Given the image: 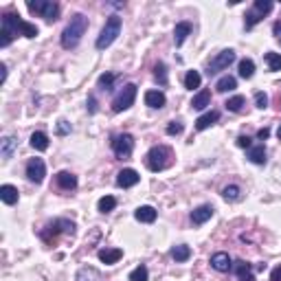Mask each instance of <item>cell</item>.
I'll return each instance as SVG.
<instances>
[{
  "label": "cell",
  "mask_w": 281,
  "mask_h": 281,
  "mask_svg": "<svg viewBox=\"0 0 281 281\" xmlns=\"http://www.w3.org/2000/svg\"><path fill=\"white\" fill-rule=\"evenodd\" d=\"M40 29L35 24L22 20L18 13L7 11L2 13V29H0V46H9L15 35H24V38H38Z\"/></svg>",
  "instance_id": "6da1fadb"
},
{
  "label": "cell",
  "mask_w": 281,
  "mask_h": 281,
  "mask_svg": "<svg viewBox=\"0 0 281 281\" xmlns=\"http://www.w3.org/2000/svg\"><path fill=\"white\" fill-rule=\"evenodd\" d=\"M86 29H88V18L84 13H75L71 18V22H68V26L64 29V33H62V46H64L66 51L75 49L79 42H82Z\"/></svg>",
  "instance_id": "7a4b0ae2"
},
{
  "label": "cell",
  "mask_w": 281,
  "mask_h": 281,
  "mask_svg": "<svg viewBox=\"0 0 281 281\" xmlns=\"http://www.w3.org/2000/svg\"><path fill=\"white\" fill-rule=\"evenodd\" d=\"M121 18L116 13H112L108 20H105V24H103V29H101V33H99V38L97 42H94V46H97L99 51H103V49H108L112 42L119 38V33H121Z\"/></svg>",
  "instance_id": "3957f363"
},
{
  "label": "cell",
  "mask_w": 281,
  "mask_h": 281,
  "mask_svg": "<svg viewBox=\"0 0 281 281\" xmlns=\"http://www.w3.org/2000/svg\"><path fill=\"white\" fill-rule=\"evenodd\" d=\"M145 163H147V169H150V172H156V174L163 172V169H167L169 163H172V150H169L167 145L152 147L145 156Z\"/></svg>",
  "instance_id": "277c9868"
},
{
  "label": "cell",
  "mask_w": 281,
  "mask_h": 281,
  "mask_svg": "<svg viewBox=\"0 0 281 281\" xmlns=\"http://www.w3.org/2000/svg\"><path fill=\"white\" fill-rule=\"evenodd\" d=\"M60 233H75V222L73 220H66V217H57V220H53L51 224H46L44 229H42V240H44L46 244H51V242H55L57 240V235Z\"/></svg>",
  "instance_id": "5b68a950"
},
{
  "label": "cell",
  "mask_w": 281,
  "mask_h": 281,
  "mask_svg": "<svg viewBox=\"0 0 281 281\" xmlns=\"http://www.w3.org/2000/svg\"><path fill=\"white\" fill-rule=\"evenodd\" d=\"M26 7H29L31 13L42 15V18L49 20V22H55V20L60 18V4L53 2V0H29Z\"/></svg>",
  "instance_id": "8992f818"
},
{
  "label": "cell",
  "mask_w": 281,
  "mask_h": 281,
  "mask_svg": "<svg viewBox=\"0 0 281 281\" xmlns=\"http://www.w3.org/2000/svg\"><path fill=\"white\" fill-rule=\"evenodd\" d=\"M275 4L270 2V0H255L253 2V9L251 11H246V20H244V24H246V29H253L257 22H262L264 15H268L273 11Z\"/></svg>",
  "instance_id": "52a82bcc"
},
{
  "label": "cell",
  "mask_w": 281,
  "mask_h": 281,
  "mask_svg": "<svg viewBox=\"0 0 281 281\" xmlns=\"http://www.w3.org/2000/svg\"><path fill=\"white\" fill-rule=\"evenodd\" d=\"M134 99H136V86H134V84H125L123 90H121V93L114 97L112 110H114V112H123V110H128V108L134 105Z\"/></svg>",
  "instance_id": "ba28073f"
},
{
  "label": "cell",
  "mask_w": 281,
  "mask_h": 281,
  "mask_svg": "<svg viewBox=\"0 0 281 281\" xmlns=\"http://www.w3.org/2000/svg\"><path fill=\"white\" fill-rule=\"evenodd\" d=\"M112 152L116 158H130L134 152V136L132 134H116L112 139Z\"/></svg>",
  "instance_id": "9c48e42d"
},
{
  "label": "cell",
  "mask_w": 281,
  "mask_h": 281,
  "mask_svg": "<svg viewBox=\"0 0 281 281\" xmlns=\"http://www.w3.org/2000/svg\"><path fill=\"white\" fill-rule=\"evenodd\" d=\"M233 62H235V51L233 49H224V51H220L217 55L211 60V64H209V75H217L220 71H226Z\"/></svg>",
  "instance_id": "30bf717a"
},
{
  "label": "cell",
  "mask_w": 281,
  "mask_h": 281,
  "mask_svg": "<svg viewBox=\"0 0 281 281\" xmlns=\"http://www.w3.org/2000/svg\"><path fill=\"white\" fill-rule=\"evenodd\" d=\"M46 176V165L42 158H31L29 163H26V178L31 180V183L40 185L42 180Z\"/></svg>",
  "instance_id": "8fae6325"
},
{
  "label": "cell",
  "mask_w": 281,
  "mask_h": 281,
  "mask_svg": "<svg viewBox=\"0 0 281 281\" xmlns=\"http://www.w3.org/2000/svg\"><path fill=\"white\" fill-rule=\"evenodd\" d=\"M139 172L136 169H123V172H119V176H116V187H121V189H130V187H134V185H139Z\"/></svg>",
  "instance_id": "7c38bea8"
},
{
  "label": "cell",
  "mask_w": 281,
  "mask_h": 281,
  "mask_svg": "<svg viewBox=\"0 0 281 281\" xmlns=\"http://www.w3.org/2000/svg\"><path fill=\"white\" fill-rule=\"evenodd\" d=\"M213 206L211 204H202V206H198V209H193L191 211V222L195 226H200V224H204V222H209L211 217H213Z\"/></svg>",
  "instance_id": "4fadbf2b"
},
{
  "label": "cell",
  "mask_w": 281,
  "mask_h": 281,
  "mask_svg": "<svg viewBox=\"0 0 281 281\" xmlns=\"http://www.w3.org/2000/svg\"><path fill=\"white\" fill-rule=\"evenodd\" d=\"M211 268H215L217 273H229V270L233 268L229 253H215V255L211 257Z\"/></svg>",
  "instance_id": "5bb4252c"
},
{
  "label": "cell",
  "mask_w": 281,
  "mask_h": 281,
  "mask_svg": "<svg viewBox=\"0 0 281 281\" xmlns=\"http://www.w3.org/2000/svg\"><path fill=\"white\" fill-rule=\"evenodd\" d=\"M55 183L60 189H64V191H73V189H77V176L71 172H60L55 176Z\"/></svg>",
  "instance_id": "9a60e30c"
},
{
  "label": "cell",
  "mask_w": 281,
  "mask_h": 281,
  "mask_svg": "<svg viewBox=\"0 0 281 281\" xmlns=\"http://www.w3.org/2000/svg\"><path fill=\"white\" fill-rule=\"evenodd\" d=\"M15 150H18V136L9 134V136H4V139L0 141V154H2L4 161H9Z\"/></svg>",
  "instance_id": "2e32d148"
},
{
  "label": "cell",
  "mask_w": 281,
  "mask_h": 281,
  "mask_svg": "<svg viewBox=\"0 0 281 281\" xmlns=\"http://www.w3.org/2000/svg\"><path fill=\"white\" fill-rule=\"evenodd\" d=\"M145 103L150 105V108L161 110L163 105L167 103V97H165V93H161V90H147L145 93Z\"/></svg>",
  "instance_id": "e0dca14e"
},
{
  "label": "cell",
  "mask_w": 281,
  "mask_h": 281,
  "mask_svg": "<svg viewBox=\"0 0 281 281\" xmlns=\"http://www.w3.org/2000/svg\"><path fill=\"white\" fill-rule=\"evenodd\" d=\"M156 209L150 204H145V206H139V209L134 211V217L139 222H143V224H152V222H156Z\"/></svg>",
  "instance_id": "ac0fdd59"
},
{
  "label": "cell",
  "mask_w": 281,
  "mask_h": 281,
  "mask_svg": "<svg viewBox=\"0 0 281 281\" xmlns=\"http://www.w3.org/2000/svg\"><path fill=\"white\" fill-rule=\"evenodd\" d=\"M121 257H123V251H121V248H101V251H99V259H101L105 266H112Z\"/></svg>",
  "instance_id": "d6986e66"
},
{
  "label": "cell",
  "mask_w": 281,
  "mask_h": 281,
  "mask_svg": "<svg viewBox=\"0 0 281 281\" xmlns=\"http://www.w3.org/2000/svg\"><path fill=\"white\" fill-rule=\"evenodd\" d=\"M220 119V112H217V110H209V112H204L202 116H198V119H195V130H206V128H211V125L215 123V121Z\"/></svg>",
  "instance_id": "ffe728a7"
},
{
  "label": "cell",
  "mask_w": 281,
  "mask_h": 281,
  "mask_svg": "<svg viewBox=\"0 0 281 281\" xmlns=\"http://www.w3.org/2000/svg\"><path fill=\"white\" fill-rule=\"evenodd\" d=\"M191 35V24L189 22H178L176 29H174V44L176 46H183L185 40Z\"/></svg>",
  "instance_id": "44dd1931"
},
{
  "label": "cell",
  "mask_w": 281,
  "mask_h": 281,
  "mask_svg": "<svg viewBox=\"0 0 281 281\" xmlns=\"http://www.w3.org/2000/svg\"><path fill=\"white\" fill-rule=\"evenodd\" d=\"M246 158H248L251 163H255V165H266V147H264V145H253V147H248Z\"/></svg>",
  "instance_id": "7402d4cb"
},
{
  "label": "cell",
  "mask_w": 281,
  "mask_h": 281,
  "mask_svg": "<svg viewBox=\"0 0 281 281\" xmlns=\"http://www.w3.org/2000/svg\"><path fill=\"white\" fill-rule=\"evenodd\" d=\"M233 273H235L237 275V277H240L242 281H253V268H251V264H248V262H244V259H237V262L235 264H233Z\"/></svg>",
  "instance_id": "603a6c76"
},
{
  "label": "cell",
  "mask_w": 281,
  "mask_h": 281,
  "mask_svg": "<svg viewBox=\"0 0 281 281\" xmlns=\"http://www.w3.org/2000/svg\"><path fill=\"white\" fill-rule=\"evenodd\" d=\"M0 200L9 206L15 204L18 202V189H15L13 185H2V187H0Z\"/></svg>",
  "instance_id": "cb8c5ba5"
},
{
  "label": "cell",
  "mask_w": 281,
  "mask_h": 281,
  "mask_svg": "<svg viewBox=\"0 0 281 281\" xmlns=\"http://www.w3.org/2000/svg\"><path fill=\"white\" fill-rule=\"evenodd\" d=\"M206 105H211V90H200L198 94L193 97V101H191V108L193 110H204Z\"/></svg>",
  "instance_id": "d4e9b609"
},
{
  "label": "cell",
  "mask_w": 281,
  "mask_h": 281,
  "mask_svg": "<svg viewBox=\"0 0 281 281\" xmlns=\"http://www.w3.org/2000/svg\"><path fill=\"white\" fill-rule=\"evenodd\" d=\"M31 147L38 152H46L49 150V136H46L44 132H33V134H31Z\"/></svg>",
  "instance_id": "484cf974"
},
{
  "label": "cell",
  "mask_w": 281,
  "mask_h": 281,
  "mask_svg": "<svg viewBox=\"0 0 281 281\" xmlns=\"http://www.w3.org/2000/svg\"><path fill=\"white\" fill-rule=\"evenodd\" d=\"M235 88H237V79L231 77V75L220 77V79H217V84H215L217 93H231V90H235Z\"/></svg>",
  "instance_id": "4316f807"
},
{
  "label": "cell",
  "mask_w": 281,
  "mask_h": 281,
  "mask_svg": "<svg viewBox=\"0 0 281 281\" xmlns=\"http://www.w3.org/2000/svg\"><path fill=\"white\" fill-rule=\"evenodd\" d=\"M253 75H255V62H253L251 57H244V60L240 62V77L251 79Z\"/></svg>",
  "instance_id": "83f0119b"
},
{
  "label": "cell",
  "mask_w": 281,
  "mask_h": 281,
  "mask_svg": "<svg viewBox=\"0 0 281 281\" xmlns=\"http://www.w3.org/2000/svg\"><path fill=\"white\" fill-rule=\"evenodd\" d=\"M172 257L176 259V262H187V259L191 257V248L185 246V244H178V246L172 248Z\"/></svg>",
  "instance_id": "f1b7e54d"
},
{
  "label": "cell",
  "mask_w": 281,
  "mask_h": 281,
  "mask_svg": "<svg viewBox=\"0 0 281 281\" xmlns=\"http://www.w3.org/2000/svg\"><path fill=\"white\" fill-rule=\"evenodd\" d=\"M200 84H202V77H200L198 71H189L187 75H185V88L195 90V88H200Z\"/></svg>",
  "instance_id": "f546056e"
},
{
  "label": "cell",
  "mask_w": 281,
  "mask_h": 281,
  "mask_svg": "<svg viewBox=\"0 0 281 281\" xmlns=\"http://www.w3.org/2000/svg\"><path fill=\"white\" fill-rule=\"evenodd\" d=\"M264 60H266V64H268V71H273V73L281 71V55H279V53L268 51L266 55H264Z\"/></svg>",
  "instance_id": "4dcf8cb0"
},
{
  "label": "cell",
  "mask_w": 281,
  "mask_h": 281,
  "mask_svg": "<svg viewBox=\"0 0 281 281\" xmlns=\"http://www.w3.org/2000/svg\"><path fill=\"white\" fill-rule=\"evenodd\" d=\"M222 195H224V200H229V202H237V200L242 198V189L237 187V185H229V187L222 189Z\"/></svg>",
  "instance_id": "1f68e13d"
},
{
  "label": "cell",
  "mask_w": 281,
  "mask_h": 281,
  "mask_svg": "<svg viewBox=\"0 0 281 281\" xmlns=\"http://www.w3.org/2000/svg\"><path fill=\"white\" fill-rule=\"evenodd\" d=\"M75 281H99V273L94 268H90V266H86V268H82L77 273V277H75Z\"/></svg>",
  "instance_id": "d6a6232c"
},
{
  "label": "cell",
  "mask_w": 281,
  "mask_h": 281,
  "mask_svg": "<svg viewBox=\"0 0 281 281\" xmlns=\"http://www.w3.org/2000/svg\"><path fill=\"white\" fill-rule=\"evenodd\" d=\"M224 105H226V110H229V112H240L244 105H246V99H244L242 94H235V97H231Z\"/></svg>",
  "instance_id": "836d02e7"
},
{
  "label": "cell",
  "mask_w": 281,
  "mask_h": 281,
  "mask_svg": "<svg viewBox=\"0 0 281 281\" xmlns=\"http://www.w3.org/2000/svg\"><path fill=\"white\" fill-rule=\"evenodd\" d=\"M147 279H150V270H147V266H143V264L130 273V281H147Z\"/></svg>",
  "instance_id": "e575fe53"
},
{
  "label": "cell",
  "mask_w": 281,
  "mask_h": 281,
  "mask_svg": "<svg viewBox=\"0 0 281 281\" xmlns=\"http://www.w3.org/2000/svg\"><path fill=\"white\" fill-rule=\"evenodd\" d=\"M97 206H99L101 213H110V211H114V206H116V198H112V195H103Z\"/></svg>",
  "instance_id": "d590c367"
},
{
  "label": "cell",
  "mask_w": 281,
  "mask_h": 281,
  "mask_svg": "<svg viewBox=\"0 0 281 281\" xmlns=\"http://www.w3.org/2000/svg\"><path fill=\"white\" fill-rule=\"evenodd\" d=\"M154 77H156V82L161 86H167V66L163 62H158L156 68H154Z\"/></svg>",
  "instance_id": "8d00e7d4"
},
{
  "label": "cell",
  "mask_w": 281,
  "mask_h": 281,
  "mask_svg": "<svg viewBox=\"0 0 281 281\" xmlns=\"http://www.w3.org/2000/svg\"><path fill=\"white\" fill-rule=\"evenodd\" d=\"M114 79H116V75H112V73H103V75L99 77V88L110 93V90L114 88Z\"/></svg>",
  "instance_id": "74e56055"
},
{
  "label": "cell",
  "mask_w": 281,
  "mask_h": 281,
  "mask_svg": "<svg viewBox=\"0 0 281 281\" xmlns=\"http://www.w3.org/2000/svg\"><path fill=\"white\" fill-rule=\"evenodd\" d=\"M183 130H185V128H183V123H180V121H172V123L167 125L165 132H167L169 136H178V134H183Z\"/></svg>",
  "instance_id": "f35d334b"
},
{
  "label": "cell",
  "mask_w": 281,
  "mask_h": 281,
  "mask_svg": "<svg viewBox=\"0 0 281 281\" xmlns=\"http://www.w3.org/2000/svg\"><path fill=\"white\" fill-rule=\"evenodd\" d=\"M255 105L259 110L268 108V94L266 93H255Z\"/></svg>",
  "instance_id": "ab89813d"
},
{
  "label": "cell",
  "mask_w": 281,
  "mask_h": 281,
  "mask_svg": "<svg viewBox=\"0 0 281 281\" xmlns=\"http://www.w3.org/2000/svg\"><path fill=\"white\" fill-rule=\"evenodd\" d=\"M71 123H68V121H60V123H57V134L60 136H64V134H71Z\"/></svg>",
  "instance_id": "60d3db41"
},
{
  "label": "cell",
  "mask_w": 281,
  "mask_h": 281,
  "mask_svg": "<svg viewBox=\"0 0 281 281\" xmlns=\"http://www.w3.org/2000/svg\"><path fill=\"white\" fill-rule=\"evenodd\" d=\"M237 147H244V150H248V147H253V143H251V139H248V136H240V139H237Z\"/></svg>",
  "instance_id": "b9f144b4"
},
{
  "label": "cell",
  "mask_w": 281,
  "mask_h": 281,
  "mask_svg": "<svg viewBox=\"0 0 281 281\" xmlns=\"http://www.w3.org/2000/svg\"><path fill=\"white\" fill-rule=\"evenodd\" d=\"M88 112L90 114L97 112V99H94V97H88Z\"/></svg>",
  "instance_id": "7bdbcfd3"
},
{
  "label": "cell",
  "mask_w": 281,
  "mask_h": 281,
  "mask_svg": "<svg viewBox=\"0 0 281 281\" xmlns=\"http://www.w3.org/2000/svg\"><path fill=\"white\" fill-rule=\"evenodd\" d=\"M270 281H281V266L273 268V273H270Z\"/></svg>",
  "instance_id": "ee69618b"
},
{
  "label": "cell",
  "mask_w": 281,
  "mask_h": 281,
  "mask_svg": "<svg viewBox=\"0 0 281 281\" xmlns=\"http://www.w3.org/2000/svg\"><path fill=\"white\" fill-rule=\"evenodd\" d=\"M268 136H270V130H268V128H262V130L257 132V139H259V141H266Z\"/></svg>",
  "instance_id": "f6af8a7d"
},
{
  "label": "cell",
  "mask_w": 281,
  "mask_h": 281,
  "mask_svg": "<svg viewBox=\"0 0 281 281\" xmlns=\"http://www.w3.org/2000/svg\"><path fill=\"white\" fill-rule=\"evenodd\" d=\"M273 31H275V35H277V40L281 42V20H279V22H275V26H273Z\"/></svg>",
  "instance_id": "bcb514c9"
},
{
  "label": "cell",
  "mask_w": 281,
  "mask_h": 281,
  "mask_svg": "<svg viewBox=\"0 0 281 281\" xmlns=\"http://www.w3.org/2000/svg\"><path fill=\"white\" fill-rule=\"evenodd\" d=\"M0 71H2V75H0V79L4 82V79H7V64H0Z\"/></svg>",
  "instance_id": "7dc6e473"
},
{
  "label": "cell",
  "mask_w": 281,
  "mask_h": 281,
  "mask_svg": "<svg viewBox=\"0 0 281 281\" xmlns=\"http://www.w3.org/2000/svg\"><path fill=\"white\" fill-rule=\"evenodd\" d=\"M277 136H279V139H281V125H279V130H277Z\"/></svg>",
  "instance_id": "c3c4849f"
}]
</instances>
